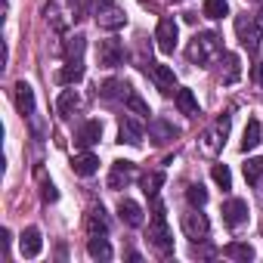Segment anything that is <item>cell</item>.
<instances>
[{"mask_svg":"<svg viewBox=\"0 0 263 263\" xmlns=\"http://www.w3.org/2000/svg\"><path fill=\"white\" fill-rule=\"evenodd\" d=\"M124 44L118 41V37H105V41H99V47H96V59H99V65L102 68H115V65H121L124 62Z\"/></svg>","mask_w":263,"mask_h":263,"instance_id":"obj_7","label":"cell"},{"mask_svg":"<svg viewBox=\"0 0 263 263\" xmlns=\"http://www.w3.org/2000/svg\"><path fill=\"white\" fill-rule=\"evenodd\" d=\"M245 180L251 186H260V180H263V158H248L245 161Z\"/></svg>","mask_w":263,"mask_h":263,"instance_id":"obj_30","label":"cell"},{"mask_svg":"<svg viewBox=\"0 0 263 263\" xmlns=\"http://www.w3.org/2000/svg\"><path fill=\"white\" fill-rule=\"evenodd\" d=\"M87 254H90L93 260H111V245L105 241V235H90Z\"/></svg>","mask_w":263,"mask_h":263,"instance_id":"obj_24","label":"cell"},{"mask_svg":"<svg viewBox=\"0 0 263 263\" xmlns=\"http://www.w3.org/2000/svg\"><path fill=\"white\" fill-rule=\"evenodd\" d=\"M229 124H232V115L229 111H223L204 134H201V140H198V152L201 155H208V158H214L220 149H223V143H226V134H229Z\"/></svg>","mask_w":263,"mask_h":263,"instance_id":"obj_3","label":"cell"},{"mask_svg":"<svg viewBox=\"0 0 263 263\" xmlns=\"http://www.w3.org/2000/svg\"><path fill=\"white\" fill-rule=\"evenodd\" d=\"M124 105L134 111V115H140V118H149V115H152V111H149V105L143 102V96H140L134 87H130V84H127V90H124Z\"/></svg>","mask_w":263,"mask_h":263,"instance_id":"obj_22","label":"cell"},{"mask_svg":"<svg viewBox=\"0 0 263 263\" xmlns=\"http://www.w3.org/2000/svg\"><path fill=\"white\" fill-rule=\"evenodd\" d=\"M93 16H96V25L105 28V31H118V28L127 25V13L115 0H93Z\"/></svg>","mask_w":263,"mask_h":263,"instance_id":"obj_5","label":"cell"},{"mask_svg":"<svg viewBox=\"0 0 263 263\" xmlns=\"http://www.w3.org/2000/svg\"><path fill=\"white\" fill-rule=\"evenodd\" d=\"M201 13H204L208 19H223V16L229 13V4H226V0H204Z\"/></svg>","mask_w":263,"mask_h":263,"instance_id":"obj_31","label":"cell"},{"mask_svg":"<svg viewBox=\"0 0 263 263\" xmlns=\"http://www.w3.org/2000/svg\"><path fill=\"white\" fill-rule=\"evenodd\" d=\"M235 34H238V44L248 53H257L260 50V25H257L254 16H238L235 19Z\"/></svg>","mask_w":263,"mask_h":263,"instance_id":"obj_6","label":"cell"},{"mask_svg":"<svg viewBox=\"0 0 263 263\" xmlns=\"http://www.w3.org/2000/svg\"><path fill=\"white\" fill-rule=\"evenodd\" d=\"M81 4L78 0H50L47 4V10H44V16H47V22H50V28L53 31H68L81 16Z\"/></svg>","mask_w":263,"mask_h":263,"instance_id":"obj_2","label":"cell"},{"mask_svg":"<svg viewBox=\"0 0 263 263\" xmlns=\"http://www.w3.org/2000/svg\"><path fill=\"white\" fill-rule=\"evenodd\" d=\"M220 56H223V37L217 31H201L186 47V59L192 65H208V62H214Z\"/></svg>","mask_w":263,"mask_h":263,"instance_id":"obj_1","label":"cell"},{"mask_svg":"<svg viewBox=\"0 0 263 263\" xmlns=\"http://www.w3.org/2000/svg\"><path fill=\"white\" fill-rule=\"evenodd\" d=\"M41 198H44L47 204H50V201H56V198H59V192H56V186L44 180V183H41Z\"/></svg>","mask_w":263,"mask_h":263,"instance_id":"obj_36","label":"cell"},{"mask_svg":"<svg viewBox=\"0 0 263 263\" xmlns=\"http://www.w3.org/2000/svg\"><path fill=\"white\" fill-rule=\"evenodd\" d=\"M174 4H183V0H174Z\"/></svg>","mask_w":263,"mask_h":263,"instance_id":"obj_39","label":"cell"},{"mask_svg":"<svg viewBox=\"0 0 263 263\" xmlns=\"http://www.w3.org/2000/svg\"><path fill=\"white\" fill-rule=\"evenodd\" d=\"M56 78H59V84H78V81L84 78V62H81V59H68L65 68H62Z\"/></svg>","mask_w":263,"mask_h":263,"instance_id":"obj_25","label":"cell"},{"mask_svg":"<svg viewBox=\"0 0 263 263\" xmlns=\"http://www.w3.org/2000/svg\"><path fill=\"white\" fill-rule=\"evenodd\" d=\"M118 217L127 223V226H143V208L137 201H130V198H121L118 201Z\"/></svg>","mask_w":263,"mask_h":263,"instance_id":"obj_18","label":"cell"},{"mask_svg":"<svg viewBox=\"0 0 263 263\" xmlns=\"http://www.w3.org/2000/svg\"><path fill=\"white\" fill-rule=\"evenodd\" d=\"M174 102H177V108H180L186 118H195V115H198V99H195V93H192V90H186V87H177V93H174Z\"/></svg>","mask_w":263,"mask_h":263,"instance_id":"obj_19","label":"cell"},{"mask_svg":"<svg viewBox=\"0 0 263 263\" xmlns=\"http://www.w3.org/2000/svg\"><path fill=\"white\" fill-rule=\"evenodd\" d=\"M118 143L140 146V143H143V124L134 121L130 115H124V118H121V130H118Z\"/></svg>","mask_w":263,"mask_h":263,"instance_id":"obj_14","label":"cell"},{"mask_svg":"<svg viewBox=\"0 0 263 263\" xmlns=\"http://www.w3.org/2000/svg\"><path fill=\"white\" fill-rule=\"evenodd\" d=\"M223 257H229V260H241V263H248V260L254 257V248H251L248 241H232V245H226V248H223Z\"/></svg>","mask_w":263,"mask_h":263,"instance_id":"obj_27","label":"cell"},{"mask_svg":"<svg viewBox=\"0 0 263 263\" xmlns=\"http://www.w3.org/2000/svg\"><path fill=\"white\" fill-rule=\"evenodd\" d=\"M251 78H254V84H257V87L263 90V62H257V65H254V71H251Z\"/></svg>","mask_w":263,"mask_h":263,"instance_id":"obj_37","label":"cell"},{"mask_svg":"<svg viewBox=\"0 0 263 263\" xmlns=\"http://www.w3.org/2000/svg\"><path fill=\"white\" fill-rule=\"evenodd\" d=\"M186 198H189V204H192V208H201V204L208 201V189H204L201 183H192V186L186 189Z\"/></svg>","mask_w":263,"mask_h":263,"instance_id":"obj_33","label":"cell"},{"mask_svg":"<svg viewBox=\"0 0 263 263\" xmlns=\"http://www.w3.org/2000/svg\"><path fill=\"white\" fill-rule=\"evenodd\" d=\"M260 19H263V0H260Z\"/></svg>","mask_w":263,"mask_h":263,"instance_id":"obj_38","label":"cell"},{"mask_svg":"<svg viewBox=\"0 0 263 263\" xmlns=\"http://www.w3.org/2000/svg\"><path fill=\"white\" fill-rule=\"evenodd\" d=\"M220 81L223 84H235L238 78H241V62H238V56L235 53H223L220 56Z\"/></svg>","mask_w":263,"mask_h":263,"instance_id":"obj_17","label":"cell"},{"mask_svg":"<svg viewBox=\"0 0 263 263\" xmlns=\"http://www.w3.org/2000/svg\"><path fill=\"white\" fill-rule=\"evenodd\" d=\"M177 37H180V28H177V22H174L171 16H164V19L158 22V28H155V41H158V50L171 56V53L177 50Z\"/></svg>","mask_w":263,"mask_h":263,"instance_id":"obj_9","label":"cell"},{"mask_svg":"<svg viewBox=\"0 0 263 263\" xmlns=\"http://www.w3.org/2000/svg\"><path fill=\"white\" fill-rule=\"evenodd\" d=\"M16 105H19L22 115H31V111H34V90H31L25 81L16 84Z\"/></svg>","mask_w":263,"mask_h":263,"instance_id":"obj_23","label":"cell"},{"mask_svg":"<svg viewBox=\"0 0 263 263\" xmlns=\"http://www.w3.org/2000/svg\"><path fill=\"white\" fill-rule=\"evenodd\" d=\"M81 105V96H78V90H62L59 93V99H56V111L62 115V118H68L74 108Z\"/></svg>","mask_w":263,"mask_h":263,"instance_id":"obj_26","label":"cell"},{"mask_svg":"<svg viewBox=\"0 0 263 263\" xmlns=\"http://www.w3.org/2000/svg\"><path fill=\"white\" fill-rule=\"evenodd\" d=\"M164 186V171H149L146 177H143V192L149 195V198H158V189Z\"/></svg>","mask_w":263,"mask_h":263,"instance_id":"obj_29","label":"cell"},{"mask_svg":"<svg viewBox=\"0 0 263 263\" xmlns=\"http://www.w3.org/2000/svg\"><path fill=\"white\" fill-rule=\"evenodd\" d=\"M149 245L158 251V254H171L174 251V238H171V229H167V217H164V204L155 198V214H152V223H149Z\"/></svg>","mask_w":263,"mask_h":263,"instance_id":"obj_4","label":"cell"},{"mask_svg":"<svg viewBox=\"0 0 263 263\" xmlns=\"http://www.w3.org/2000/svg\"><path fill=\"white\" fill-rule=\"evenodd\" d=\"M257 146H260V121L251 118L248 127H245V137H241V149L251 152V149H257Z\"/></svg>","mask_w":263,"mask_h":263,"instance_id":"obj_28","label":"cell"},{"mask_svg":"<svg viewBox=\"0 0 263 263\" xmlns=\"http://www.w3.org/2000/svg\"><path fill=\"white\" fill-rule=\"evenodd\" d=\"M87 232H90V235H105V232H108V217H105L102 204L87 214Z\"/></svg>","mask_w":263,"mask_h":263,"instance_id":"obj_21","label":"cell"},{"mask_svg":"<svg viewBox=\"0 0 263 263\" xmlns=\"http://www.w3.org/2000/svg\"><path fill=\"white\" fill-rule=\"evenodd\" d=\"M71 167H74L78 177H93V174L99 171V158H96L93 152H81V155L71 161Z\"/></svg>","mask_w":263,"mask_h":263,"instance_id":"obj_20","label":"cell"},{"mask_svg":"<svg viewBox=\"0 0 263 263\" xmlns=\"http://www.w3.org/2000/svg\"><path fill=\"white\" fill-rule=\"evenodd\" d=\"M211 177H214V183H217V186H223V189H232V174H229V167H226V164H214Z\"/></svg>","mask_w":263,"mask_h":263,"instance_id":"obj_34","label":"cell"},{"mask_svg":"<svg viewBox=\"0 0 263 263\" xmlns=\"http://www.w3.org/2000/svg\"><path fill=\"white\" fill-rule=\"evenodd\" d=\"M99 137H102V121H87V124L78 130L74 146H81V149H90V146H96V143H99Z\"/></svg>","mask_w":263,"mask_h":263,"instance_id":"obj_16","label":"cell"},{"mask_svg":"<svg viewBox=\"0 0 263 263\" xmlns=\"http://www.w3.org/2000/svg\"><path fill=\"white\" fill-rule=\"evenodd\" d=\"M41 248H44V241H41V229L37 226H28L25 232H22V238H19V251H22V257H37L41 254Z\"/></svg>","mask_w":263,"mask_h":263,"instance_id":"obj_15","label":"cell"},{"mask_svg":"<svg viewBox=\"0 0 263 263\" xmlns=\"http://www.w3.org/2000/svg\"><path fill=\"white\" fill-rule=\"evenodd\" d=\"M260 229H263V226H260Z\"/></svg>","mask_w":263,"mask_h":263,"instance_id":"obj_40","label":"cell"},{"mask_svg":"<svg viewBox=\"0 0 263 263\" xmlns=\"http://www.w3.org/2000/svg\"><path fill=\"white\" fill-rule=\"evenodd\" d=\"M183 232H186V238H192V241H208L211 223H208V217H204L201 211H189V214H183Z\"/></svg>","mask_w":263,"mask_h":263,"instance_id":"obj_8","label":"cell"},{"mask_svg":"<svg viewBox=\"0 0 263 263\" xmlns=\"http://www.w3.org/2000/svg\"><path fill=\"white\" fill-rule=\"evenodd\" d=\"M223 220H226L229 229H238V226L248 220V201H241V198H229V201L223 204Z\"/></svg>","mask_w":263,"mask_h":263,"instance_id":"obj_13","label":"cell"},{"mask_svg":"<svg viewBox=\"0 0 263 263\" xmlns=\"http://www.w3.org/2000/svg\"><path fill=\"white\" fill-rule=\"evenodd\" d=\"M149 137H152L155 146H164V143H171V140L180 137V130H177L171 121H164V118H152V121H149Z\"/></svg>","mask_w":263,"mask_h":263,"instance_id":"obj_12","label":"cell"},{"mask_svg":"<svg viewBox=\"0 0 263 263\" xmlns=\"http://www.w3.org/2000/svg\"><path fill=\"white\" fill-rule=\"evenodd\" d=\"M81 53H84V37H81V34L68 37V41H65V56H68V59H81Z\"/></svg>","mask_w":263,"mask_h":263,"instance_id":"obj_35","label":"cell"},{"mask_svg":"<svg viewBox=\"0 0 263 263\" xmlns=\"http://www.w3.org/2000/svg\"><path fill=\"white\" fill-rule=\"evenodd\" d=\"M137 180V164L134 161H115L108 174V189H127Z\"/></svg>","mask_w":263,"mask_h":263,"instance_id":"obj_10","label":"cell"},{"mask_svg":"<svg viewBox=\"0 0 263 263\" xmlns=\"http://www.w3.org/2000/svg\"><path fill=\"white\" fill-rule=\"evenodd\" d=\"M146 71L152 74V81H155V87L164 93V96H171L174 90H177V74H174V68H167V65H155V62H149L146 65Z\"/></svg>","mask_w":263,"mask_h":263,"instance_id":"obj_11","label":"cell"},{"mask_svg":"<svg viewBox=\"0 0 263 263\" xmlns=\"http://www.w3.org/2000/svg\"><path fill=\"white\" fill-rule=\"evenodd\" d=\"M124 90H127V84H124V81H105V84H102V90H99V96L111 102V99H124Z\"/></svg>","mask_w":263,"mask_h":263,"instance_id":"obj_32","label":"cell"}]
</instances>
